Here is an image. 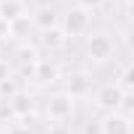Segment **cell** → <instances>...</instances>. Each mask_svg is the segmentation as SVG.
I'll list each match as a JSON object with an SVG mask.
<instances>
[{"label": "cell", "instance_id": "cell-1", "mask_svg": "<svg viewBox=\"0 0 134 134\" xmlns=\"http://www.w3.org/2000/svg\"><path fill=\"white\" fill-rule=\"evenodd\" d=\"M58 26L63 29L66 37H84V34H90L92 16H90V11L74 5V8H69V11L60 16V24H58Z\"/></svg>", "mask_w": 134, "mask_h": 134}, {"label": "cell", "instance_id": "cell-2", "mask_svg": "<svg viewBox=\"0 0 134 134\" xmlns=\"http://www.w3.org/2000/svg\"><path fill=\"white\" fill-rule=\"evenodd\" d=\"M87 58L90 60H95V63H105V60H110L113 58V53H116V40L110 37V34H105V32H95V34H90L87 37Z\"/></svg>", "mask_w": 134, "mask_h": 134}, {"label": "cell", "instance_id": "cell-3", "mask_svg": "<svg viewBox=\"0 0 134 134\" xmlns=\"http://www.w3.org/2000/svg\"><path fill=\"white\" fill-rule=\"evenodd\" d=\"M45 116L47 121H69L74 116V97L69 92H55L45 103Z\"/></svg>", "mask_w": 134, "mask_h": 134}, {"label": "cell", "instance_id": "cell-4", "mask_svg": "<svg viewBox=\"0 0 134 134\" xmlns=\"http://www.w3.org/2000/svg\"><path fill=\"white\" fill-rule=\"evenodd\" d=\"M121 97H124V90L113 82V84H103L97 92H95V108L103 110V113H110V110H118L121 108Z\"/></svg>", "mask_w": 134, "mask_h": 134}, {"label": "cell", "instance_id": "cell-5", "mask_svg": "<svg viewBox=\"0 0 134 134\" xmlns=\"http://www.w3.org/2000/svg\"><path fill=\"white\" fill-rule=\"evenodd\" d=\"M92 84H95L92 74L84 71V69H79V71H71L69 76H66V90H63V92H69L74 100H76V97H87V95L92 92Z\"/></svg>", "mask_w": 134, "mask_h": 134}, {"label": "cell", "instance_id": "cell-6", "mask_svg": "<svg viewBox=\"0 0 134 134\" xmlns=\"http://www.w3.org/2000/svg\"><path fill=\"white\" fill-rule=\"evenodd\" d=\"M103 124V134H131V116L121 113V110H110L100 118Z\"/></svg>", "mask_w": 134, "mask_h": 134}, {"label": "cell", "instance_id": "cell-7", "mask_svg": "<svg viewBox=\"0 0 134 134\" xmlns=\"http://www.w3.org/2000/svg\"><path fill=\"white\" fill-rule=\"evenodd\" d=\"M58 24H60L58 8H53V5H40V8H34V13H32V26H34V29L45 32V29H53V26H58Z\"/></svg>", "mask_w": 134, "mask_h": 134}, {"label": "cell", "instance_id": "cell-8", "mask_svg": "<svg viewBox=\"0 0 134 134\" xmlns=\"http://www.w3.org/2000/svg\"><path fill=\"white\" fill-rule=\"evenodd\" d=\"M8 105H11L13 118H29V116L34 113V97H32L29 92H24V90L13 92V95L8 97Z\"/></svg>", "mask_w": 134, "mask_h": 134}, {"label": "cell", "instance_id": "cell-9", "mask_svg": "<svg viewBox=\"0 0 134 134\" xmlns=\"http://www.w3.org/2000/svg\"><path fill=\"white\" fill-rule=\"evenodd\" d=\"M32 79H34V82H40V84H55V82L60 79V69H58V63H53V60H45V58L34 60Z\"/></svg>", "mask_w": 134, "mask_h": 134}, {"label": "cell", "instance_id": "cell-10", "mask_svg": "<svg viewBox=\"0 0 134 134\" xmlns=\"http://www.w3.org/2000/svg\"><path fill=\"white\" fill-rule=\"evenodd\" d=\"M26 16V3L24 0H0V19H5L8 24L16 19Z\"/></svg>", "mask_w": 134, "mask_h": 134}, {"label": "cell", "instance_id": "cell-11", "mask_svg": "<svg viewBox=\"0 0 134 134\" xmlns=\"http://www.w3.org/2000/svg\"><path fill=\"white\" fill-rule=\"evenodd\" d=\"M42 37H40V45L45 47V50H60L63 45H66V37L63 34V29L60 26H53V29H45V32H40Z\"/></svg>", "mask_w": 134, "mask_h": 134}, {"label": "cell", "instance_id": "cell-12", "mask_svg": "<svg viewBox=\"0 0 134 134\" xmlns=\"http://www.w3.org/2000/svg\"><path fill=\"white\" fill-rule=\"evenodd\" d=\"M116 84H118L124 92H134V66H131V63H124V66H121Z\"/></svg>", "mask_w": 134, "mask_h": 134}, {"label": "cell", "instance_id": "cell-13", "mask_svg": "<svg viewBox=\"0 0 134 134\" xmlns=\"http://www.w3.org/2000/svg\"><path fill=\"white\" fill-rule=\"evenodd\" d=\"M21 87H19V82L13 79V76H8V79H3L0 82V100H8L13 92H19Z\"/></svg>", "mask_w": 134, "mask_h": 134}, {"label": "cell", "instance_id": "cell-14", "mask_svg": "<svg viewBox=\"0 0 134 134\" xmlns=\"http://www.w3.org/2000/svg\"><path fill=\"white\" fill-rule=\"evenodd\" d=\"M19 60H21V63H34V60H40L37 47H32V45H21V47H19Z\"/></svg>", "mask_w": 134, "mask_h": 134}, {"label": "cell", "instance_id": "cell-15", "mask_svg": "<svg viewBox=\"0 0 134 134\" xmlns=\"http://www.w3.org/2000/svg\"><path fill=\"white\" fill-rule=\"evenodd\" d=\"M82 134H103L100 118H87V121L82 124Z\"/></svg>", "mask_w": 134, "mask_h": 134}, {"label": "cell", "instance_id": "cell-16", "mask_svg": "<svg viewBox=\"0 0 134 134\" xmlns=\"http://www.w3.org/2000/svg\"><path fill=\"white\" fill-rule=\"evenodd\" d=\"M47 134H74V129L66 124V121H53L47 126Z\"/></svg>", "mask_w": 134, "mask_h": 134}, {"label": "cell", "instance_id": "cell-17", "mask_svg": "<svg viewBox=\"0 0 134 134\" xmlns=\"http://www.w3.org/2000/svg\"><path fill=\"white\" fill-rule=\"evenodd\" d=\"M76 5L92 13V11H100V8L105 5V0H76Z\"/></svg>", "mask_w": 134, "mask_h": 134}, {"label": "cell", "instance_id": "cell-18", "mask_svg": "<svg viewBox=\"0 0 134 134\" xmlns=\"http://www.w3.org/2000/svg\"><path fill=\"white\" fill-rule=\"evenodd\" d=\"M5 134H37V131L29 129V124H13V126H8Z\"/></svg>", "mask_w": 134, "mask_h": 134}, {"label": "cell", "instance_id": "cell-19", "mask_svg": "<svg viewBox=\"0 0 134 134\" xmlns=\"http://www.w3.org/2000/svg\"><path fill=\"white\" fill-rule=\"evenodd\" d=\"M3 40H11V24L5 19H0V42Z\"/></svg>", "mask_w": 134, "mask_h": 134}, {"label": "cell", "instance_id": "cell-20", "mask_svg": "<svg viewBox=\"0 0 134 134\" xmlns=\"http://www.w3.org/2000/svg\"><path fill=\"white\" fill-rule=\"evenodd\" d=\"M0 118H13V113H11V105H8V100H0Z\"/></svg>", "mask_w": 134, "mask_h": 134}, {"label": "cell", "instance_id": "cell-21", "mask_svg": "<svg viewBox=\"0 0 134 134\" xmlns=\"http://www.w3.org/2000/svg\"><path fill=\"white\" fill-rule=\"evenodd\" d=\"M11 76V66L3 60V58H0V82H3V79H8Z\"/></svg>", "mask_w": 134, "mask_h": 134}, {"label": "cell", "instance_id": "cell-22", "mask_svg": "<svg viewBox=\"0 0 134 134\" xmlns=\"http://www.w3.org/2000/svg\"><path fill=\"white\" fill-rule=\"evenodd\" d=\"M0 58H3V50H0Z\"/></svg>", "mask_w": 134, "mask_h": 134}]
</instances>
